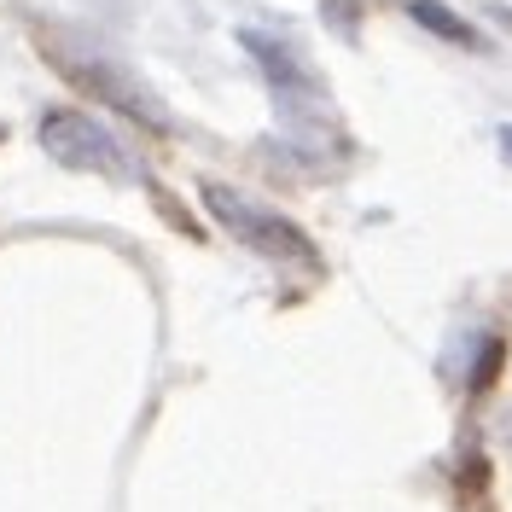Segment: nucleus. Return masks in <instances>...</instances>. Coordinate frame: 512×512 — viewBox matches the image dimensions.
Here are the masks:
<instances>
[{
	"mask_svg": "<svg viewBox=\"0 0 512 512\" xmlns=\"http://www.w3.org/2000/svg\"><path fill=\"white\" fill-rule=\"evenodd\" d=\"M41 146H47V158H59L64 169H82V175H105V181H134L140 175L128 146L88 111H47L41 117Z\"/></svg>",
	"mask_w": 512,
	"mask_h": 512,
	"instance_id": "nucleus-1",
	"label": "nucleus"
},
{
	"mask_svg": "<svg viewBox=\"0 0 512 512\" xmlns=\"http://www.w3.org/2000/svg\"><path fill=\"white\" fill-rule=\"evenodd\" d=\"M204 204H210V216L239 239V245H251V251L274 256V262H315V245L286 222V216H274V210H262L251 204L245 192L222 187V181H204Z\"/></svg>",
	"mask_w": 512,
	"mask_h": 512,
	"instance_id": "nucleus-2",
	"label": "nucleus"
},
{
	"mask_svg": "<svg viewBox=\"0 0 512 512\" xmlns=\"http://www.w3.org/2000/svg\"><path fill=\"white\" fill-rule=\"evenodd\" d=\"M41 53L59 64L64 76L82 88V94H94V99H105L111 111H123V117H134V123H152V128H163V111H158V99H146L134 82H128L117 64H105V59H94V53H76V47H64V41H41Z\"/></svg>",
	"mask_w": 512,
	"mask_h": 512,
	"instance_id": "nucleus-3",
	"label": "nucleus"
},
{
	"mask_svg": "<svg viewBox=\"0 0 512 512\" xmlns=\"http://www.w3.org/2000/svg\"><path fill=\"white\" fill-rule=\"evenodd\" d=\"M408 12H414L425 30H437V35H448V41H460V47H478V30L466 24V18H454L448 6H437V0H408Z\"/></svg>",
	"mask_w": 512,
	"mask_h": 512,
	"instance_id": "nucleus-4",
	"label": "nucleus"
},
{
	"mask_svg": "<svg viewBox=\"0 0 512 512\" xmlns=\"http://www.w3.org/2000/svg\"><path fill=\"white\" fill-rule=\"evenodd\" d=\"M501 146H507V158H512V128H501Z\"/></svg>",
	"mask_w": 512,
	"mask_h": 512,
	"instance_id": "nucleus-5",
	"label": "nucleus"
}]
</instances>
